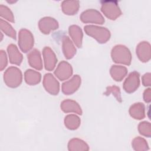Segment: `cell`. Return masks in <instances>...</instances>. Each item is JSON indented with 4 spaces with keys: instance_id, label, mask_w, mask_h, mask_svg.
I'll use <instances>...</instances> for the list:
<instances>
[{
    "instance_id": "cell-19",
    "label": "cell",
    "mask_w": 151,
    "mask_h": 151,
    "mask_svg": "<svg viewBox=\"0 0 151 151\" xmlns=\"http://www.w3.org/2000/svg\"><path fill=\"white\" fill-rule=\"evenodd\" d=\"M69 34L75 44L80 48L82 44L83 32L80 28L77 25H71L69 28Z\"/></svg>"
},
{
    "instance_id": "cell-8",
    "label": "cell",
    "mask_w": 151,
    "mask_h": 151,
    "mask_svg": "<svg viewBox=\"0 0 151 151\" xmlns=\"http://www.w3.org/2000/svg\"><path fill=\"white\" fill-rule=\"evenodd\" d=\"M73 73L71 65L66 61H63L57 67L54 74L60 80H65L68 78Z\"/></svg>"
},
{
    "instance_id": "cell-5",
    "label": "cell",
    "mask_w": 151,
    "mask_h": 151,
    "mask_svg": "<svg viewBox=\"0 0 151 151\" xmlns=\"http://www.w3.org/2000/svg\"><path fill=\"white\" fill-rule=\"evenodd\" d=\"M80 19L84 23L103 24L104 22V19L100 13L94 9H89L83 12L80 16Z\"/></svg>"
},
{
    "instance_id": "cell-15",
    "label": "cell",
    "mask_w": 151,
    "mask_h": 151,
    "mask_svg": "<svg viewBox=\"0 0 151 151\" xmlns=\"http://www.w3.org/2000/svg\"><path fill=\"white\" fill-rule=\"evenodd\" d=\"M28 60L32 67L39 70L42 68V60L38 50L35 49L31 51L28 55Z\"/></svg>"
},
{
    "instance_id": "cell-9",
    "label": "cell",
    "mask_w": 151,
    "mask_h": 151,
    "mask_svg": "<svg viewBox=\"0 0 151 151\" xmlns=\"http://www.w3.org/2000/svg\"><path fill=\"white\" fill-rule=\"evenodd\" d=\"M80 84L81 78L79 76L75 75L71 79L63 84L62 91L65 94H71L78 88Z\"/></svg>"
},
{
    "instance_id": "cell-29",
    "label": "cell",
    "mask_w": 151,
    "mask_h": 151,
    "mask_svg": "<svg viewBox=\"0 0 151 151\" xmlns=\"http://www.w3.org/2000/svg\"><path fill=\"white\" fill-rule=\"evenodd\" d=\"M142 82L145 86H149L150 85V74L146 73L142 77Z\"/></svg>"
},
{
    "instance_id": "cell-1",
    "label": "cell",
    "mask_w": 151,
    "mask_h": 151,
    "mask_svg": "<svg viewBox=\"0 0 151 151\" xmlns=\"http://www.w3.org/2000/svg\"><path fill=\"white\" fill-rule=\"evenodd\" d=\"M111 58L115 63L129 65L131 63L132 56L130 51L126 47L118 45L113 48Z\"/></svg>"
},
{
    "instance_id": "cell-22",
    "label": "cell",
    "mask_w": 151,
    "mask_h": 151,
    "mask_svg": "<svg viewBox=\"0 0 151 151\" xmlns=\"http://www.w3.org/2000/svg\"><path fill=\"white\" fill-rule=\"evenodd\" d=\"M25 80L29 85L38 84L41 80V74L32 70H27L25 73Z\"/></svg>"
},
{
    "instance_id": "cell-6",
    "label": "cell",
    "mask_w": 151,
    "mask_h": 151,
    "mask_svg": "<svg viewBox=\"0 0 151 151\" xmlns=\"http://www.w3.org/2000/svg\"><path fill=\"white\" fill-rule=\"evenodd\" d=\"M43 85L45 90L52 95L58 93L60 86L58 81L50 73L46 74L44 77Z\"/></svg>"
},
{
    "instance_id": "cell-7",
    "label": "cell",
    "mask_w": 151,
    "mask_h": 151,
    "mask_svg": "<svg viewBox=\"0 0 151 151\" xmlns=\"http://www.w3.org/2000/svg\"><path fill=\"white\" fill-rule=\"evenodd\" d=\"M139 84V75L138 73L134 71L131 73L124 81L123 88L127 93H131L138 88Z\"/></svg>"
},
{
    "instance_id": "cell-25",
    "label": "cell",
    "mask_w": 151,
    "mask_h": 151,
    "mask_svg": "<svg viewBox=\"0 0 151 151\" xmlns=\"http://www.w3.org/2000/svg\"><path fill=\"white\" fill-rule=\"evenodd\" d=\"M0 25H1V30L5 34H6L8 36L11 37L14 39L16 38V32L10 24H9L6 21H4L2 19H1Z\"/></svg>"
},
{
    "instance_id": "cell-20",
    "label": "cell",
    "mask_w": 151,
    "mask_h": 151,
    "mask_svg": "<svg viewBox=\"0 0 151 151\" xmlns=\"http://www.w3.org/2000/svg\"><path fill=\"white\" fill-rule=\"evenodd\" d=\"M130 116L135 119L140 120L145 117V106L143 103H137L133 104L129 110Z\"/></svg>"
},
{
    "instance_id": "cell-28",
    "label": "cell",
    "mask_w": 151,
    "mask_h": 151,
    "mask_svg": "<svg viewBox=\"0 0 151 151\" xmlns=\"http://www.w3.org/2000/svg\"><path fill=\"white\" fill-rule=\"evenodd\" d=\"M7 65L6 55L4 51L1 50L0 52V69L2 71Z\"/></svg>"
},
{
    "instance_id": "cell-10",
    "label": "cell",
    "mask_w": 151,
    "mask_h": 151,
    "mask_svg": "<svg viewBox=\"0 0 151 151\" xmlns=\"http://www.w3.org/2000/svg\"><path fill=\"white\" fill-rule=\"evenodd\" d=\"M39 28L40 31L45 34H48L51 31L56 29L58 27L57 21L54 18L50 17H45L39 21Z\"/></svg>"
},
{
    "instance_id": "cell-11",
    "label": "cell",
    "mask_w": 151,
    "mask_h": 151,
    "mask_svg": "<svg viewBox=\"0 0 151 151\" xmlns=\"http://www.w3.org/2000/svg\"><path fill=\"white\" fill-rule=\"evenodd\" d=\"M43 57L44 60V64L45 69L48 71H51L54 69L57 61V59L55 54L52 50L48 47H45L43 50Z\"/></svg>"
},
{
    "instance_id": "cell-17",
    "label": "cell",
    "mask_w": 151,
    "mask_h": 151,
    "mask_svg": "<svg viewBox=\"0 0 151 151\" xmlns=\"http://www.w3.org/2000/svg\"><path fill=\"white\" fill-rule=\"evenodd\" d=\"M7 50L10 63L16 65H19L22 60V55L18 51L16 45L14 44L9 45Z\"/></svg>"
},
{
    "instance_id": "cell-30",
    "label": "cell",
    "mask_w": 151,
    "mask_h": 151,
    "mask_svg": "<svg viewBox=\"0 0 151 151\" xmlns=\"http://www.w3.org/2000/svg\"><path fill=\"white\" fill-rule=\"evenodd\" d=\"M143 98H144V100L147 102V103H149L150 101V89L148 88L147 90H146L144 92L143 94Z\"/></svg>"
},
{
    "instance_id": "cell-2",
    "label": "cell",
    "mask_w": 151,
    "mask_h": 151,
    "mask_svg": "<svg viewBox=\"0 0 151 151\" xmlns=\"http://www.w3.org/2000/svg\"><path fill=\"white\" fill-rule=\"evenodd\" d=\"M84 31L87 34L95 38L100 43H105L110 37V31L104 27L86 25L84 27Z\"/></svg>"
},
{
    "instance_id": "cell-26",
    "label": "cell",
    "mask_w": 151,
    "mask_h": 151,
    "mask_svg": "<svg viewBox=\"0 0 151 151\" xmlns=\"http://www.w3.org/2000/svg\"><path fill=\"white\" fill-rule=\"evenodd\" d=\"M138 129H139V133L141 134L148 137H150V134H151L150 124L149 122H141L139 124Z\"/></svg>"
},
{
    "instance_id": "cell-14",
    "label": "cell",
    "mask_w": 151,
    "mask_h": 151,
    "mask_svg": "<svg viewBox=\"0 0 151 151\" xmlns=\"http://www.w3.org/2000/svg\"><path fill=\"white\" fill-rule=\"evenodd\" d=\"M101 11L107 18L112 20L121 15V11L117 5H102Z\"/></svg>"
},
{
    "instance_id": "cell-21",
    "label": "cell",
    "mask_w": 151,
    "mask_h": 151,
    "mask_svg": "<svg viewBox=\"0 0 151 151\" xmlns=\"http://www.w3.org/2000/svg\"><path fill=\"white\" fill-rule=\"evenodd\" d=\"M127 72L125 67L121 65H113L110 68V74L116 81H121Z\"/></svg>"
},
{
    "instance_id": "cell-13",
    "label": "cell",
    "mask_w": 151,
    "mask_h": 151,
    "mask_svg": "<svg viewBox=\"0 0 151 151\" xmlns=\"http://www.w3.org/2000/svg\"><path fill=\"white\" fill-rule=\"evenodd\" d=\"M61 110L65 113H76L78 114H82L80 106L75 101L71 100H64L61 104Z\"/></svg>"
},
{
    "instance_id": "cell-12",
    "label": "cell",
    "mask_w": 151,
    "mask_h": 151,
    "mask_svg": "<svg viewBox=\"0 0 151 151\" xmlns=\"http://www.w3.org/2000/svg\"><path fill=\"white\" fill-rule=\"evenodd\" d=\"M136 54L143 62H147L150 58V46L147 42H141L136 48Z\"/></svg>"
},
{
    "instance_id": "cell-24",
    "label": "cell",
    "mask_w": 151,
    "mask_h": 151,
    "mask_svg": "<svg viewBox=\"0 0 151 151\" xmlns=\"http://www.w3.org/2000/svg\"><path fill=\"white\" fill-rule=\"evenodd\" d=\"M133 149L136 151H146L149 150V146L145 139L140 137L134 138L132 143Z\"/></svg>"
},
{
    "instance_id": "cell-16",
    "label": "cell",
    "mask_w": 151,
    "mask_h": 151,
    "mask_svg": "<svg viewBox=\"0 0 151 151\" xmlns=\"http://www.w3.org/2000/svg\"><path fill=\"white\" fill-rule=\"evenodd\" d=\"M68 149L70 151H87L89 150V146L83 140L73 138L68 143Z\"/></svg>"
},
{
    "instance_id": "cell-23",
    "label": "cell",
    "mask_w": 151,
    "mask_h": 151,
    "mask_svg": "<svg viewBox=\"0 0 151 151\" xmlns=\"http://www.w3.org/2000/svg\"><path fill=\"white\" fill-rule=\"evenodd\" d=\"M64 124L68 129L75 130L79 127L80 119L75 114H69L65 117Z\"/></svg>"
},
{
    "instance_id": "cell-18",
    "label": "cell",
    "mask_w": 151,
    "mask_h": 151,
    "mask_svg": "<svg viewBox=\"0 0 151 151\" xmlns=\"http://www.w3.org/2000/svg\"><path fill=\"white\" fill-rule=\"evenodd\" d=\"M63 51L65 57L67 59L71 58L76 52V48L68 37H63Z\"/></svg>"
},
{
    "instance_id": "cell-4",
    "label": "cell",
    "mask_w": 151,
    "mask_h": 151,
    "mask_svg": "<svg viewBox=\"0 0 151 151\" xmlns=\"http://www.w3.org/2000/svg\"><path fill=\"white\" fill-rule=\"evenodd\" d=\"M18 45L22 51L27 52L34 45V37L31 32L26 29H22L18 34Z\"/></svg>"
},
{
    "instance_id": "cell-3",
    "label": "cell",
    "mask_w": 151,
    "mask_h": 151,
    "mask_svg": "<svg viewBox=\"0 0 151 151\" xmlns=\"http://www.w3.org/2000/svg\"><path fill=\"white\" fill-rule=\"evenodd\" d=\"M4 82L10 87L15 88L19 86L22 81V73L15 67H9L4 73Z\"/></svg>"
},
{
    "instance_id": "cell-27",
    "label": "cell",
    "mask_w": 151,
    "mask_h": 151,
    "mask_svg": "<svg viewBox=\"0 0 151 151\" xmlns=\"http://www.w3.org/2000/svg\"><path fill=\"white\" fill-rule=\"evenodd\" d=\"M0 9H1V12H0L1 16L2 17L4 18L5 19H6L7 20L11 22L14 21V18L13 14L9 8H8L5 6L1 5L0 6Z\"/></svg>"
}]
</instances>
